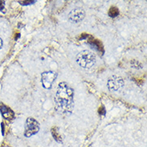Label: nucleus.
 <instances>
[{"mask_svg": "<svg viewBox=\"0 0 147 147\" xmlns=\"http://www.w3.org/2000/svg\"><path fill=\"white\" fill-rule=\"evenodd\" d=\"M2 46H3V41H2L1 38H0V49L2 48Z\"/></svg>", "mask_w": 147, "mask_h": 147, "instance_id": "14", "label": "nucleus"}, {"mask_svg": "<svg viewBox=\"0 0 147 147\" xmlns=\"http://www.w3.org/2000/svg\"><path fill=\"white\" fill-rule=\"evenodd\" d=\"M40 130V125L38 121L33 117H28L25 123V131L24 135L27 138H30L35 135Z\"/></svg>", "mask_w": 147, "mask_h": 147, "instance_id": "3", "label": "nucleus"}, {"mask_svg": "<svg viewBox=\"0 0 147 147\" xmlns=\"http://www.w3.org/2000/svg\"><path fill=\"white\" fill-rule=\"evenodd\" d=\"M76 62L84 68H92L96 63V56L92 52L88 50L80 52L76 56Z\"/></svg>", "mask_w": 147, "mask_h": 147, "instance_id": "2", "label": "nucleus"}, {"mask_svg": "<svg viewBox=\"0 0 147 147\" xmlns=\"http://www.w3.org/2000/svg\"><path fill=\"white\" fill-rule=\"evenodd\" d=\"M108 88L110 91H119L124 86V80L121 76H113L108 80Z\"/></svg>", "mask_w": 147, "mask_h": 147, "instance_id": "5", "label": "nucleus"}, {"mask_svg": "<svg viewBox=\"0 0 147 147\" xmlns=\"http://www.w3.org/2000/svg\"><path fill=\"white\" fill-rule=\"evenodd\" d=\"M55 104L57 111L62 114H70L74 106V92L65 82L59 84L55 95Z\"/></svg>", "mask_w": 147, "mask_h": 147, "instance_id": "1", "label": "nucleus"}, {"mask_svg": "<svg viewBox=\"0 0 147 147\" xmlns=\"http://www.w3.org/2000/svg\"><path fill=\"white\" fill-rule=\"evenodd\" d=\"M89 40H88V43L90 44H92L93 47H95L99 52H100L101 53H104V48H103V45L101 44V42L100 41V40H95L93 37H92V36H89Z\"/></svg>", "mask_w": 147, "mask_h": 147, "instance_id": "8", "label": "nucleus"}, {"mask_svg": "<svg viewBox=\"0 0 147 147\" xmlns=\"http://www.w3.org/2000/svg\"><path fill=\"white\" fill-rule=\"evenodd\" d=\"M4 9H5V7H4V2H3V1H0V11L3 12H5V11H4Z\"/></svg>", "mask_w": 147, "mask_h": 147, "instance_id": "13", "label": "nucleus"}, {"mask_svg": "<svg viewBox=\"0 0 147 147\" xmlns=\"http://www.w3.org/2000/svg\"><path fill=\"white\" fill-rule=\"evenodd\" d=\"M21 5H30V4H32L34 3H36V1H20L19 2Z\"/></svg>", "mask_w": 147, "mask_h": 147, "instance_id": "11", "label": "nucleus"}, {"mask_svg": "<svg viewBox=\"0 0 147 147\" xmlns=\"http://www.w3.org/2000/svg\"><path fill=\"white\" fill-rule=\"evenodd\" d=\"M0 112L2 113V115L3 116V117L7 120H12L15 117V113L12 111L11 109L7 106L4 105H0Z\"/></svg>", "mask_w": 147, "mask_h": 147, "instance_id": "7", "label": "nucleus"}, {"mask_svg": "<svg viewBox=\"0 0 147 147\" xmlns=\"http://www.w3.org/2000/svg\"><path fill=\"white\" fill-rule=\"evenodd\" d=\"M52 134L54 138V139L56 140L58 142H62V138L61 135L60 134V132L57 127H53L52 129Z\"/></svg>", "mask_w": 147, "mask_h": 147, "instance_id": "9", "label": "nucleus"}, {"mask_svg": "<svg viewBox=\"0 0 147 147\" xmlns=\"http://www.w3.org/2000/svg\"><path fill=\"white\" fill-rule=\"evenodd\" d=\"M105 109L104 106H101V107L99 108V110H98V113H99L100 115H105Z\"/></svg>", "mask_w": 147, "mask_h": 147, "instance_id": "12", "label": "nucleus"}, {"mask_svg": "<svg viewBox=\"0 0 147 147\" xmlns=\"http://www.w3.org/2000/svg\"><path fill=\"white\" fill-rule=\"evenodd\" d=\"M56 74L55 72L49 71V72H44L41 74V82L43 86L45 88H51L52 87V84L55 82L56 79Z\"/></svg>", "mask_w": 147, "mask_h": 147, "instance_id": "4", "label": "nucleus"}, {"mask_svg": "<svg viewBox=\"0 0 147 147\" xmlns=\"http://www.w3.org/2000/svg\"><path fill=\"white\" fill-rule=\"evenodd\" d=\"M119 15V10L116 7H111L109 11V16L112 18H115Z\"/></svg>", "mask_w": 147, "mask_h": 147, "instance_id": "10", "label": "nucleus"}, {"mask_svg": "<svg viewBox=\"0 0 147 147\" xmlns=\"http://www.w3.org/2000/svg\"><path fill=\"white\" fill-rule=\"evenodd\" d=\"M85 16V12L82 8H75L68 15V20H70L72 23H80V21L84 20Z\"/></svg>", "mask_w": 147, "mask_h": 147, "instance_id": "6", "label": "nucleus"}]
</instances>
